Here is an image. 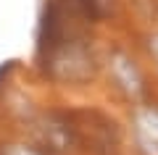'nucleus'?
I'll return each mask as SVG.
<instances>
[{
    "instance_id": "2",
    "label": "nucleus",
    "mask_w": 158,
    "mask_h": 155,
    "mask_svg": "<svg viewBox=\"0 0 158 155\" xmlns=\"http://www.w3.org/2000/svg\"><path fill=\"white\" fill-rule=\"evenodd\" d=\"M140 126H142V132H150L153 137H158V113H142L140 116Z\"/></svg>"
},
{
    "instance_id": "3",
    "label": "nucleus",
    "mask_w": 158,
    "mask_h": 155,
    "mask_svg": "<svg viewBox=\"0 0 158 155\" xmlns=\"http://www.w3.org/2000/svg\"><path fill=\"white\" fill-rule=\"evenodd\" d=\"M6 155H40V153H34V150H29V147H11Z\"/></svg>"
},
{
    "instance_id": "1",
    "label": "nucleus",
    "mask_w": 158,
    "mask_h": 155,
    "mask_svg": "<svg viewBox=\"0 0 158 155\" xmlns=\"http://www.w3.org/2000/svg\"><path fill=\"white\" fill-rule=\"evenodd\" d=\"M113 68H116L118 79L124 82V87H127V89H132V92H137V89H140V79H137V74H135V68H132V63H127L124 58L118 55V58H116V63H113Z\"/></svg>"
},
{
    "instance_id": "4",
    "label": "nucleus",
    "mask_w": 158,
    "mask_h": 155,
    "mask_svg": "<svg viewBox=\"0 0 158 155\" xmlns=\"http://www.w3.org/2000/svg\"><path fill=\"white\" fill-rule=\"evenodd\" d=\"M150 50L156 53V58H158V37H153V39H150Z\"/></svg>"
}]
</instances>
